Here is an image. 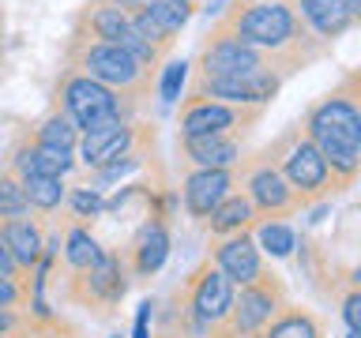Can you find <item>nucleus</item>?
Masks as SVG:
<instances>
[{
  "mask_svg": "<svg viewBox=\"0 0 361 338\" xmlns=\"http://www.w3.org/2000/svg\"><path fill=\"white\" fill-rule=\"evenodd\" d=\"M27 214H30V207H27V196H23L19 177L8 165H0V222L27 218Z\"/></svg>",
  "mask_w": 361,
  "mask_h": 338,
  "instance_id": "nucleus-30",
  "label": "nucleus"
},
{
  "mask_svg": "<svg viewBox=\"0 0 361 338\" xmlns=\"http://www.w3.org/2000/svg\"><path fill=\"white\" fill-rule=\"evenodd\" d=\"M248 338H264V334H248Z\"/></svg>",
  "mask_w": 361,
  "mask_h": 338,
  "instance_id": "nucleus-40",
  "label": "nucleus"
},
{
  "mask_svg": "<svg viewBox=\"0 0 361 338\" xmlns=\"http://www.w3.org/2000/svg\"><path fill=\"white\" fill-rule=\"evenodd\" d=\"M11 173L19 180L30 177V173H45V177H68L75 169V151H61V146H42L27 135H16V143H11L8 151V162H4Z\"/></svg>",
  "mask_w": 361,
  "mask_h": 338,
  "instance_id": "nucleus-18",
  "label": "nucleus"
},
{
  "mask_svg": "<svg viewBox=\"0 0 361 338\" xmlns=\"http://www.w3.org/2000/svg\"><path fill=\"white\" fill-rule=\"evenodd\" d=\"M259 72H275L267 64L264 53H256L252 45L237 42L233 34H226L222 27H211L203 34L196 56L188 64V75H222V79H245ZM279 75V72H275Z\"/></svg>",
  "mask_w": 361,
  "mask_h": 338,
  "instance_id": "nucleus-11",
  "label": "nucleus"
},
{
  "mask_svg": "<svg viewBox=\"0 0 361 338\" xmlns=\"http://www.w3.org/2000/svg\"><path fill=\"white\" fill-rule=\"evenodd\" d=\"M140 11L166 34V38L177 42V34L185 30L192 23V15L200 11V0H151V4L140 8Z\"/></svg>",
  "mask_w": 361,
  "mask_h": 338,
  "instance_id": "nucleus-26",
  "label": "nucleus"
},
{
  "mask_svg": "<svg viewBox=\"0 0 361 338\" xmlns=\"http://www.w3.org/2000/svg\"><path fill=\"white\" fill-rule=\"evenodd\" d=\"M301 132L320 151L335 192L354 188L361 173V75L346 72L301 113Z\"/></svg>",
  "mask_w": 361,
  "mask_h": 338,
  "instance_id": "nucleus-2",
  "label": "nucleus"
},
{
  "mask_svg": "<svg viewBox=\"0 0 361 338\" xmlns=\"http://www.w3.org/2000/svg\"><path fill=\"white\" fill-rule=\"evenodd\" d=\"M290 4H293V11H298V19L305 23V30H309L327 53H331V45L338 38H346V34L354 30V23H357L354 15H350L346 0H290Z\"/></svg>",
  "mask_w": 361,
  "mask_h": 338,
  "instance_id": "nucleus-19",
  "label": "nucleus"
},
{
  "mask_svg": "<svg viewBox=\"0 0 361 338\" xmlns=\"http://www.w3.org/2000/svg\"><path fill=\"white\" fill-rule=\"evenodd\" d=\"M237 192L252 203L256 218H279V222H286V218H293V214L301 211L298 199H293V192H290V184L282 180L275 162L267 158V151L245 154V162L237 165Z\"/></svg>",
  "mask_w": 361,
  "mask_h": 338,
  "instance_id": "nucleus-10",
  "label": "nucleus"
},
{
  "mask_svg": "<svg viewBox=\"0 0 361 338\" xmlns=\"http://www.w3.org/2000/svg\"><path fill=\"white\" fill-rule=\"evenodd\" d=\"M185 83H188V61H166L158 68V79H154L158 101L162 106H177L180 94H185Z\"/></svg>",
  "mask_w": 361,
  "mask_h": 338,
  "instance_id": "nucleus-29",
  "label": "nucleus"
},
{
  "mask_svg": "<svg viewBox=\"0 0 361 338\" xmlns=\"http://www.w3.org/2000/svg\"><path fill=\"white\" fill-rule=\"evenodd\" d=\"M124 30H128V11L113 8L106 0H87L72 23V34H83V38L94 42H121Z\"/></svg>",
  "mask_w": 361,
  "mask_h": 338,
  "instance_id": "nucleus-21",
  "label": "nucleus"
},
{
  "mask_svg": "<svg viewBox=\"0 0 361 338\" xmlns=\"http://www.w3.org/2000/svg\"><path fill=\"white\" fill-rule=\"evenodd\" d=\"M230 192H237V169H188L180 180V207L188 218L203 222Z\"/></svg>",
  "mask_w": 361,
  "mask_h": 338,
  "instance_id": "nucleus-15",
  "label": "nucleus"
},
{
  "mask_svg": "<svg viewBox=\"0 0 361 338\" xmlns=\"http://www.w3.org/2000/svg\"><path fill=\"white\" fill-rule=\"evenodd\" d=\"M151 315H154V301L147 297L140 304V315H135V334L132 338H151Z\"/></svg>",
  "mask_w": 361,
  "mask_h": 338,
  "instance_id": "nucleus-35",
  "label": "nucleus"
},
{
  "mask_svg": "<svg viewBox=\"0 0 361 338\" xmlns=\"http://www.w3.org/2000/svg\"><path fill=\"white\" fill-rule=\"evenodd\" d=\"M343 320L350 334H361V289L357 282H350V289L343 293Z\"/></svg>",
  "mask_w": 361,
  "mask_h": 338,
  "instance_id": "nucleus-34",
  "label": "nucleus"
},
{
  "mask_svg": "<svg viewBox=\"0 0 361 338\" xmlns=\"http://www.w3.org/2000/svg\"><path fill=\"white\" fill-rule=\"evenodd\" d=\"M0 45H4V23H0Z\"/></svg>",
  "mask_w": 361,
  "mask_h": 338,
  "instance_id": "nucleus-38",
  "label": "nucleus"
},
{
  "mask_svg": "<svg viewBox=\"0 0 361 338\" xmlns=\"http://www.w3.org/2000/svg\"><path fill=\"white\" fill-rule=\"evenodd\" d=\"M106 4H113V8H121V11H128V15H132V11L147 8V4H151V0H106Z\"/></svg>",
  "mask_w": 361,
  "mask_h": 338,
  "instance_id": "nucleus-37",
  "label": "nucleus"
},
{
  "mask_svg": "<svg viewBox=\"0 0 361 338\" xmlns=\"http://www.w3.org/2000/svg\"><path fill=\"white\" fill-rule=\"evenodd\" d=\"M282 304H290L286 282L275 270H264L256 282H248L233 293V308L226 315V323L219 331H211V338H248V334H264V327L282 312Z\"/></svg>",
  "mask_w": 361,
  "mask_h": 338,
  "instance_id": "nucleus-8",
  "label": "nucleus"
},
{
  "mask_svg": "<svg viewBox=\"0 0 361 338\" xmlns=\"http://www.w3.org/2000/svg\"><path fill=\"white\" fill-rule=\"evenodd\" d=\"M34 327H42L30 308H0V338H27Z\"/></svg>",
  "mask_w": 361,
  "mask_h": 338,
  "instance_id": "nucleus-33",
  "label": "nucleus"
},
{
  "mask_svg": "<svg viewBox=\"0 0 361 338\" xmlns=\"http://www.w3.org/2000/svg\"><path fill=\"white\" fill-rule=\"evenodd\" d=\"M177 158L185 169H237L245 162V139H237V135H177Z\"/></svg>",
  "mask_w": 361,
  "mask_h": 338,
  "instance_id": "nucleus-17",
  "label": "nucleus"
},
{
  "mask_svg": "<svg viewBox=\"0 0 361 338\" xmlns=\"http://www.w3.org/2000/svg\"><path fill=\"white\" fill-rule=\"evenodd\" d=\"M30 139H34V143H42V146H61V151H75V143H79V128L64 117L61 109H49L38 124H34Z\"/></svg>",
  "mask_w": 361,
  "mask_h": 338,
  "instance_id": "nucleus-28",
  "label": "nucleus"
},
{
  "mask_svg": "<svg viewBox=\"0 0 361 338\" xmlns=\"http://www.w3.org/2000/svg\"><path fill=\"white\" fill-rule=\"evenodd\" d=\"M256 211H252V203H248L241 192H230L219 207H214L207 218H203V225H207V233H211V241L214 237H230V233H248L256 225Z\"/></svg>",
  "mask_w": 361,
  "mask_h": 338,
  "instance_id": "nucleus-22",
  "label": "nucleus"
},
{
  "mask_svg": "<svg viewBox=\"0 0 361 338\" xmlns=\"http://www.w3.org/2000/svg\"><path fill=\"white\" fill-rule=\"evenodd\" d=\"M233 286L222 278V270L203 259L192 275L180 282L177 289V315H180V334L185 338H211L226 323V315L233 308Z\"/></svg>",
  "mask_w": 361,
  "mask_h": 338,
  "instance_id": "nucleus-6",
  "label": "nucleus"
},
{
  "mask_svg": "<svg viewBox=\"0 0 361 338\" xmlns=\"http://www.w3.org/2000/svg\"><path fill=\"white\" fill-rule=\"evenodd\" d=\"M64 207L72 211V222H87V218H98V214L106 211V196H102V188L75 184V188H68Z\"/></svg>",
  "mask_w": 361,
  "mask_h": 338,
  "instance_id": "nucleus-31",
  "label": "nucleus"
},
{
  "mask_svg": "<svg viewBox=\"0 0 361 338\" xmlns=\"http://www.w3.org/2000/svg\"><path fill=\"white\" fill-rule=\"evenodd\" d=\"M53 109H61L64 117L79 128V135L140 117V109H135V106H128L121 94H113L109 87H102V83H94V79H87L83 72H75V68H64V72L56 75Z\"/></svg>",
  "mask_w": 361,
  "mask_h": 338,
  "instance_id": "nucleus-4",
  "label": "nucleus"
},
{
  "mask_svg": "<svg viewBox=\"0 0 361 338\" xmlns=\"http://www.w3.org/2000/svg\"><path fill=\"white\" fill-rule=\"evenodd\" d=\"M61 256H64V267H68V270H87V267L102 256V244H98V237L90 233L87 222H68V225H64Z\"/></svg>",
  "mask_w": 361,
  "mask_h": 338,
  "instance_id": "nucleus-24",
  "label": "nucleus"
},
{
  "mask_svg": "<svg viewBox=\"0 0 361 338\" xmlns=\"http://www.w3.org/2000/svg\"><path fill=\"white\" fill-rule=\"evenodd\" d=\"M169 248H173V241H169V225L166 218H147L140 230H135V237L128 241V248L121 252L124 259V270H128V278H151L162 270V263L169 259Z\"/></svg>",
  "mask_w": 361,
  "mask_h": 338,
  "instance_id": "nucleus-16",
  "label": "nucleus"
},
{
  "mask_svg": "<svg viewBox=\"0 0 361 338\" xmlns=\"http://www.w3.org/2000/svg\"><path fill=\"white\" fill-rule=\"evenodd\" d=\"M286 79L275 72H259V75H245V79H222V75H188L185 94L192 98H211V101H226V106H264L282 90Z\"/></svg>",
  "mask_w": 361,
  "mask_h": 338,
  "instance_id": "nucleus-13",
  "label": "nucleus"
},
{
  "mask_svg": "<svg viewBox=\"0 0 361 338\" xmlns=\"http://www.w3.org/2000/svg\"><path fill=\"white\" fill-rule=\"evenodd\" d=\"M0 23H4V19H0Z\"/></svg>",
  "mask_w": 361,
  "mask_h": 338,
  "instance_id": "nucleus-43",
  "label": "nucleus"
},
{
  "mask_svg": "<svg viewBox=\"0 0 361 338\" xmlns=\"http://www.w3.org/2000/svg\"><path fill=\"white\" fill-rule=\"evenodd\" d=\"M0 275H19V267H16V259H11V252H8L4 237H0ZM23 278H27V275H23Z\"/></svg>",
  "mask_w": 361,
  "mask_h": 338,
  "instance_id": "nucleus-36",
  "label": "nucleus"
},
{
  "mask_svg": "<svg viewBox=\"0 0 361 338\" xmlns=\"http://www.w3.org/2000/svg\"><path fill=\"white\" fill-rule=\"evenodd\" d=\"M264 151H267L271 162H275V169L282 173V180L290 184V192H293V199H298L301 211L312 207V203H324V199L338 196L320 151L309 143V135L301 132V124H290V128L282 135H275Z\"/></svg>",
  "mask_w": 361,
  "mask_h": 338,
  "instance_id": "nucleus-5",
  "label": "nucleus"
},
{
  "mask_svg": "<svg viewBox=\"0 0 361 338\" xmlns=\"http://www.w3.org/2000/svg\"><path fill=\"white\" fill-rule=\"evenodd\" d=\"M211 263L222 270V278L230 282L233 289L248 286L264 275V252L256 248L252 233H230V237H214L211 241Z\"/></svg>",
  "mask_w": 361,
  "mask_h": 338,
  "instance_id": "nucleus-14",
  "label": "nucleus"
},
{
  "mask_svg": "<svg viewBox=\"0 0 361 338\" xmlns=\"http://www.w3.org/2000/svg\"><path fill=\"white\" fill-rule=\"evenodd\" d=\"M158 338H185V334H158Z\"/></svg>",
  "mask_w": 361,
  "mask_h": 338,
  "instance_id": "nucleus-39",
  "label": "nucleus"
},
{
  "mask_svg": "<svg viewBox=\"0 0 361 338\" xmlns=\"http://www.w3.org/2000/svg\"><path fill=\"white\" fill-rule=\"evenodd\" d=\"M214 27L252 45L256 53H264L282 79L298 75L327 56L324 45L305 30L290 0H230Z\"/></svg>",
  "mask_w": 361,
  "mask_h": 338,
  "instance_id": "nucleus-1",
  "label": "nucleus"
},
{
  "mask_svg": "<svg viewBox=\"0 0 361 338\" xmlns=\"http://www.w3.org/2000/svg\"><path fill=\"white\" fill-rule=\"evenodd\" d=\"M128 293V270H124L121 252L102 248V256L87 270H68L61 297L75 308H87L94 315H109Z\"/></svg>",
  "mask_w": 361,
  "mask_h": 338,
  "instance_id": "nucleus-7",
  "label": "nucleus"
},
{
  "mask_svg": "<svg viewBox=\"0 0 361 338\" xmlns=\"http://www.w3.org/2000/svg\"><path fill=\"white\" fill-rule=\"evenodd\" d=\"M264 338H324V323L301 304H282V312L264 327Z\"/></svg>",
  "mask_w": 361,
  "mask_h": 338,
  "instance_id": "nucleus-23",
  "label": "nucleus"
},
{
  "mask_svg": "<svg viewBox=\"0 0 361 338\" xmlns=\"http://www.w3.org/2000/svg\"><path fill=\"white\" fill-rule=\"evenodd\" d=\"M346 338H357V334H350V331H346Z\"/></svg>",
  "mask_w": 361,
  "mask_h": 338,
  "instance_id": "nucleus-41",
  "label": "nucleus"
},
{
  "mask_svg": "<svg viewBox=\"0 0 361 338\" xmlns=\"http://www.w3.org/2000/svg\"><path fill=\"white\" fill-rule=\"evenodd\" d=\"M0 308H30V278L0 275Z\"/></svg>",
  "mask_w": 361,
  "mask_h": 338,
  "instance_id": "nucleus-32",
  "label": "nucleus"
},
{
  "mask_svg": "<svg viewBox=\"0 0 361 338\" xmlns=\"http://www.w3.org/2000/svg\"><path fill=\"white\" fill-rule=\"evenodd\" d=\"M248 233H252V241H256L259 252H267L275 259H286L293 248H298V233H293V225L279 222V218H259Z\"/></svg>",
  "mask_w": 361,
  "mask_h": 338,
  "instance_id": "nucleus-27",
  "label": "nucleus"
},
{
  "mask_svg": "<svg viewBox=\"0 0 361 338\" xmlns=\"http://www.w3.org/2000/svg\"><path fill=\"white\" fill-rule=\"evenodd\" d=\"M64 68H75L87 79L109 87L113 94H121L128 106H135L143 113V101L151 98L154 79L135 64V56L117 42H94L83 34H68L64 42Z\"/></svg>",
  "mask_w": 361,
  "mask_h": 338,
  "instance_id": "nucleus-3",
  "label": "nucleus"
},
{
  "mask_svg": "<svg viewBox=\"0 0 361 338\" xmlns=\"http://www.w3.org/2000/svg\"><path fill=\"white\" fill-rule=\"evenodd\" d=\"M23 184V196H27V207L30 214H53L64 207V196H68V184L61 177H45V173H30L19 180Z\"/></svg>",
  "mask_w": 361,
  "mask_h": 338,
  "instance_id": "nucleus-25",
  "label": "nucleus"
},
{
  "mask_svg": "<svg viewBox=\"0 0 361 338\" xmlns=\"http://www.w3.org/2000/svg\"><path fill=\"white\" fill-rule=\"evenodd\" d=\"M0 237H4L8 252H11V259H16L19 275L30 278L34 267H38L42 256H45V230H42V222L34 218V214H27V218H8V222H0Z\"/></svg>",
  "mask_w": 361,
  "mask_h": 338,
  "instance_id": "nucleus-20",
  "label": "nucleus"
},
{
  "mask_svg": "<svg viewBox=\"0 0 361 338\" xmlns=\"http://www.w3.org/2000/svg\"><path fill=\"white\" fill-rule=\"evenodd\" d=\"M147 146H154V124L121 120V124H109V128L79 135L75 154H79V162H83L87 173H90V169H102V165L117 162V158L132 154V151H147Z\"/></svg>",
  "mask_w": 361,
  "mask_h": 338,
  "instance_id": "nucleus-12",
  "label": "nucleus"
},
{
  "mask_svg": "<svg viewBox=\"0 0 361 338\" xmlns=\"http://www.w3.org/2000/svg\"><path fill=\"white\" fill-rule=\"evenodd\" d=\"M72 338H79V334H72Z\"/></svg>",
  "mask_w": 361,
  "mask_h": 338,
  "instance_id": "nucleus-42",
  "label": "nucleus"
},
{
  "mask_svg": "<svg viewBox=\"0 0 361 338\" xmlns=\"http://www.w3.org/2000/svg\"><path fill=\"white\" fill-rule=\"evenodd\" d=\"M259 120H264V106H226L192 94H180L173 117L177 135H237V139H245Z\"/></svg>",
  "mask_w": 361,
  "mask_h": 338,
  "instance_id": "nucleus-9",
  "label": "nucleus"
}]
</instances>
